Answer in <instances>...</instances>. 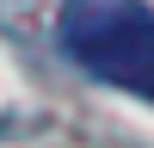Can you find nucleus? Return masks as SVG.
<instances>
[{
	"label": "nucleus",
	"instance_id": "1",
	"mask_svg": "<svg viewBox=\"0 0 154 148\" xmlns=\"http://www.w3.org/2000/svg\"><path fill=\"white\" fill-rule=\"evenodd\" d=\"M62 49L93 80L154 99V6L142 0H68Z\"/></svg>",
	"mask_w": 154,
	"mask_h": 148
}]
</instances>
